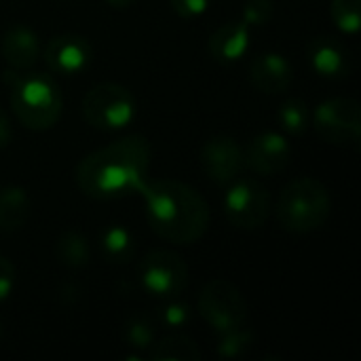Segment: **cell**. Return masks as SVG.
I'll use <instances>...</instances> for the list:
<instances>
[{
	"mask_svg": "<svg viewBox=\"0 0 361 361\" xmlns=\"http://www.w3.org/2000/svg\"><path fill=\"white\" fill-rule=\"evenodd\" d=\"M140 283L159 300L180 298L188 288V264L171 250H150L140 262Z\"/></svg>",
	"mask_w": 361,
	"mask_h": 361,
	"instance_id": "9c48e42d",
	"label": "cell"
},
{
	"mask_svg": "<svg viewBox=\"0 0 361 361\" xmlns=\"http://www.w3.org/2000/svg\"><path fill=\"white\" fill-rule=\"evenodd\" d=\"M148 355L154 361H199L203 357L199 345L180 332L167 334L159 341L154 338L148 347Z\"/></svg>",
	"mask_w": 361,
	"mask_h": 361,
	"instance_id": "ac0fdd59",
	"label": "cell"
},
{
	"mask_svg": "<svg viewBox=\"0 0 361 361\" xmlns=\"http://www.w3.org/2000/svg\"><path fill=\"white\" fill-rule=\"evenodd\" d=\"M47 68L57 76H76L87 70L93 61V47L80 34H59L53 36L44 51Z\"/></svg>",
	"mask_w": 361,
	"mask_h": 361,
	"instance_id": "8fae6325",
	"label": "cell"
},
{
	"mask_svg": "<svg viewBox=\"0 0 361 361\" xmlns=\"http://www.w3.org/2000/svg\"><path fill=\"white\" fill-rule=\"evenodd\" d=\"M254 341H256L254 332L247 330L245 326H241V328H235V330L220 334L216 353L222 360H239L254 347Z\"/></svg>",
	"mask_w": 361,
	"mask_h": 361,
	"instance_id": "603a6c76",
	"label": "cell"
},
{
	"mask_svg": "<svg viewBox=\"0 0 361 361\" xmlns=\"http://www.w3.org/2000/svg\"><path fill=\"white\" fill-rule=\"evenodd\" d=\"M309 63L322 76L330 80H343L351 74V55L349 49L330 36H319L311 40L309 49Z\"/></svg>",
	"mask_w": 361,
	"mask_h": 361,
	"instance_id": "4fadbf2b",
	"label": "cell"
},
{
	"mask_svg": "<svg viewBox=\"0 0 361 361\" xmlns=\"http://www.w3.org/2000/svg\"><path fill=\"white\" fill-rule=\"evenodd\" d=\"M190 322H192V309L178 298H169V300H165V305L161 309H157V324L163 330L180 332Z\"/></svg>",
	"mask_w": 361,
	"mask_h": 361,
	"instance_id": "cb8c5ba5",
	"label": "cell"
},
{
	"mask_svg": "<svg viewBox=\"0 0 361 361\" xmlns=\"http://www.w3.org/2000/svg\"><path fill=\"white\" fill-rule=\"evenodd\" d=\"M273 0H247L243 6V23L252 27H264L273 19Z\"/></svg>",
	"mask_w": 361,
	"mask_h": 361,
	"instance_id": "484cf974",
	"label": "cell"
},
{
	"mask_svg": "<svg viewBox=\"0 0 361 361\" xmlns=\"http://www.w3.org/2000/svg\"><path fill=\"white\" fill-rule=\"evenodd\" d=\"M247 76L258 91L277 95L288 91L290 85L294 82V68L279 53H262L250 63Z\"/></svg>",
	"mask_w": 361,
	"mask_h": 361,
	"instance_id": "5bb4252c",
	"label": "cell"
},
{
	"mask_svg": "<svg viewBox=\"0 0 361 361\" xmlns=\"http://www.w3.org/2000/svg\"><path fill=\"white\" fill-rule=\"evenodd\" d=\"M0 338H2V324H0Z\"/></svg>",
	"mask_w": 361,
	"mask_h": 361,
	"instance_id": "1f68e13d",
	"label": "cell"
},
{
	"mask_svg": "<svg viewBox=\"0 0 361 361\" xmlns=\"http://www.w3.org/2000/svg\"><path fill=\"white\" fill-rule=\"evenodd\" d=\"M55 258L66 269H82L91 260V245L78 231H66L55 241Z\"/></svg>",
	"mask_w": 361,
	"mask_h": 361,
	"instance_id": "ffe728a7",
	"label": "cell"
},
{
	"mask_svg": "<svg viewBox=\"0 0 361 361\" xmlns=\"http://www.w3.org/2000/svg\"><path fill=\"white\" fill-rule=\"evenodd\" d=\"M154 235L176 245H192L209 228V205L192 186L171 178H144L137 186Z\"/></svg>",
	"mask_w": 361,
	"mask_h": 361,
	"instance_id": "7a4b0ae2",
	"label": "cell"
},
{
	"mask_svg": "<svg viewBox=\"0 0 361 361\" xmlns=\"http://www.w3.org/2000/svg\"><path fill=\"white\" fill-rule=\"evenodd\" d=\"M150 159L152 148L144 135H125L82 157L74 169V180L80 192L91 199H118L137 192L148 176Z\"/></svg>",
	"mask_w": 361,
	"mask_h": 361,
	"instance_id": "6da1fadb",
	"label": "cell"
},
{
	"mask_svg": "<svg viewBox=\"0 0 361 361\" xmlns=\"http://www.w3.org/2000/svg\"><path fill=\"white\" fill-rule=\"evenodd\" d=\"M250 49V27L243 21L220 25L207 40V51L218 63H235Z\"/></svg>",
	"mask_w": 361,
	"mask_h": 361,
	"instance_id": "2e32d148",
	"label": "cell"
},
{
	"mask_svg": "<svg viewBox=\"0 0 361 361\" xmlns=\"http://www.w3.org/2000/svg\"><path fill=\"white\" fill-rule=\"evenodd\" d=\"M112 8H129V6H133L137 0H106Z\"/></svg>",
	"mask_w": 361,
	"mask_h": 361,
	"instance_id": "4dcf8cb0",
	"label": "cell"
},
{
	"mask_svg": "<svg viewBox=\"0 0 361 361\" xmlns=\"http://www.w3.org/2000/svg\"><path fill=\"white\" fill-rule=\"evenodd\" d=\"M197 311L218 334L241 328L247 322V302L241 290L228 279L207 281L199 292Z\"/></svg>",
	"mask_w": 361,
	"mask_h": 361,
	"instance_id": "8992f818",
	"label": "cell"
},
{
	"mask_svg": "<svg viewBox=\"0 0 361 361\" xmlns=\"http://www.w3.org/2000/svg\"><path fill=\"white\" fill-rule=\"evenodd\" d=\"M277 121L281 125V129L290 135H302L309 127H311V110L309 106L298 99V97H290L286 99L279 110H277Z\"/></svg>",
	"mask_w": 361,
	"mask_h": 361,
	"instance_id": "44dd1931",
	"label": "cell"
},
{
	"mask_svg": "<svg viewBox=\"0 0 361 361\" xmlns=\"http://www.w3.org/2000/svg\"><path fill=\"white\" fill-rule=\"evenodd\" d=\"M11 108L23 127L32 131H47L61 116V89L51 74H21L11 87Z\"/></svg>",
	"mask_w": 361,
	"mask_h": 361,
	"instance_id": "277c9868",
	"label": "cell"
},
{
	"mask_svg": "<svg viewBox=\"0 0 361 361\" xmlns=\"http://www.w3.org/2000/svg\"><path fill=\"white\" fill-rule=\"evenodd\" d=\"M224 216L241 231L262 228L271 214V192L256 178H237L224 195Z\"/></svg>",
	"mask_w": 361,
	"mask_h": 361,
	"instance_id": "52a82bcc",
	"label": "cell"
},
{
	"mask_svg": "<svg viewBox=\"0 0 361 361\" xmlns=\"http://www.w3.org/2000/svg\"><path fill=\"white\" fill-rule=\"evenodd\" d=\"M201 165L205 176L218 184L228 186L233 180L241 176L243 163V148L235 137L228 135H216L207 140L201 148Z\"/></svg>",
	"mask_w": 361,
	"mask_h": 361,
	"instance_id": "30bf717a",
	"label": "cell"
},
{
	"mask_svg": "<svg viewBox=\"0 0 361 361\" xmlns=\"http://www.w3.org/2000/svg\"><path fill=\"white\" fill-rule=\"evenodd\" d=\"M330 15L341 32L357 34L361 23V0H332Z\"/></svg>",
	"mask_w": 361,
	"mask_h": 361,
	"instance_id": "d4e9b609",
	"label": "cell"
},
{
	"mask_svg": "<svg viewBox=\"0 0 361 361\" xmlns=\"http://www.w3.org/2000/svg\"><path fill=\"white\" fill-rule=\"evenodd\" d=\"M292 159L290 142L277 131H264L250 140L243 150V163L258 176H275L288 167Z\"/></svg>",
	"mask_w": 361,
	"mask_h": 361,
	"instance_id": "7c38bea8",
	"label": "cell"
},
{
	"mask_svg": "<svg viewBox=\"0 0 361 361\" xmlns=\"http://www.w3.org/2000/svg\"><path fill=\"white\" fill-rule=\"evenodd\" d=\"M123 341L131 349H148L154 343V324L142 313H133L123 324Z\"/></svg>",
	"mask_w": 361,
	"mask_h": 361,
	"instance_id": "7402d4cb",
	"label": "cell"
},
{
	"mask_svg": "<svg viewBox=\"0 0 361 361\" xmlns=\"http://www.w3.org/2000/svg\"><path fill=\"white\" fill-rule=\"evenodd\" d=\"M209 2L212 0H169L171 8L184 19H195V17L203 15L207 11Z\"/></svg>",
	"mask_w": 361,
	"mask_h": 361,
	"instance_id": "4316f807",
	"label": "cell"
},
{
	"mask_svg": "<svg viewBox=\"0 0 361 361\" xmlns=\"http://www.w3.org/2000/svg\"><path fill=\"white\" fill-rule=\"evenodd\" d=\"M30 216V197L21 186L0 190V233L19 231Z\"/></svg>",
	"mask_w": 361,
	"mask_h": 361,
	"instance_id": "e0dca14e",
	"label": "cell"
},
{
	"mask_svg": "<svg viewBox=\"0 0 361 361\" xmlns=\"http://www.w3.org/2000/svg\"><path fill=\"white\" fill-rule=\"evenodd\" d=\"M277 222L288 233L319 231L332 214L330 190L315 178L302 176L292 180L277 197Z\"/></svg>",
	"mask_w": 361,
	"mask_h": 361,
	"instance_id": "3957f363",
	"label": "cell"
},
{
	"mask_svg": "<svg viewBox=\"0 0 361 361\" xmlns=\"http://www.w3.org/2000/svg\"><path fill=\"white\" fill-rule=\"evenodd\" d=\"M15 286V267L6 256H0V302L6 300Z\"/></svg>",
	"mask_w": 361,
	"mask_h": 361,
	"instance_id": "83f0119b",
	"label": "cell"
},
{
	"mask_svg": "<svg viewBox=\"0 0 361 361\" xmlns=\"http://www.w3.org/2000/svg\"><path fill=\"white\" fill-rule=\"evenodd\" d=\"M0 51H2L4 61L13 70H27L40 57V42H38V36L32 27L17 23L4 32L2 42H0Z\"/></svg>",
	"mask_w": 361,
	"mask_h": 361,
	"instance_id": "9a60e30c",
	"label": "cell"
},
{
	"mask_svg": "<svg viewBox=\"0 0 361 361\" xmlns=\"http://www.w3.org/2000/svg\"><path fill=\"white\" fill-rule=\"evenodd\" d=\"M311 123L322 140L341 148H357L361 137V108L351 97H332L322 102Z\"/></svg>",
	"mask_w": 361,
	"mask_h": 361,
	"instance_id": "ba28073f",
	"label": "cell"
},
{
	"mask_svg": "<svg viewBox=\"0 0 361 361\" xmlns=\"http://www.w3.org/2000/svg\"><path fill=\"white\" fill-rule=\"evenodd\" d=\"M87 125L99 131H118L133 123L137 114L135 95L118 82L93 85L80 104Z\"/></svg>",
	"mask_w": 361,
	"mask_h": 361,
	"instance_id": "5b68a950",
	"label": "cell"
},
{
	"mask_svg": "<svg viewBox=\"0 0 361 361\" xmlns=\"http://www.w3.org/2000/svg\"><path fill=\"white\" fill-rule=\"evenodd\" d=\"M80 294H82V290L78 288V283H63V286L59 288V300H61L63 305H74V302H78Z\"/></svg>",
	"mask_w": 361,
	"mask_h": 361,
	"instance_id": "f1b7e54d",
	"label": "cell"
},
{
	"mask_svg": "<svg viewBox=\"0 0 361 361\" xmlns=\"http://www.w3.org/2000/svg\"><path fill=\"white\" fill-rule=\"evenodd\" d=\"M11 135H13V129H11V118L8 114L0 108V150L8 146L11 142Z\"/></svg>",
	"mask_w": 361,
	"mask_h": 361,
	"instance_id": "f546056e",
	"label": "cell"
},
{
	"mask_svg": "<svg viewBox=\"0 0 361 361\" xmlns=\"http://www.w3.org/2000/svg\"><path fill=\"white\" fill-rule=\"evenodd\" d=\"M99 252L110 264H127L135 256V239L125 226H106L99 235Z\"/></svg>",
	"mask_w": 361,
	"mask_h": 361,
	"instance_id": "d6986e66",
	"label": "cell"
}]
</instances>
